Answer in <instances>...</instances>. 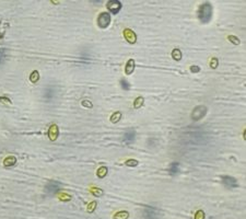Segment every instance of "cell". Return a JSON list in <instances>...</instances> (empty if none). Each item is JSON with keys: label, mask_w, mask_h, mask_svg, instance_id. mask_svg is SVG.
Wrapping results in <instances>:
<instances>
[{"label": "cell", "mask_w": 246, "mask_h": 219, "mask_svg": "<svg viewBox=\"0 0 246 219\" xmlns=\"http://www.w3.org/2000/svg\"><path fill=\"white\" fill-rule=\"evenodd\" d=\"M211 15H212V7L210 3L206 2L204 5H201L199 9V19L201 22L207 23L209 22L210 19H211Z\"/></svg>", "instance_id": "obj_1"}, {"label": "cell", "mask_w": 246, "mask_h": 219, "mask_svg": "<svg viewBox=\"0 0 246 219\" xmlns=\"http://www.w3.org/2000/svg\"><path fill=\"white\" fill-rule=\"evenodd\" d=\"M97 25L101 29H105L111 23V14L108 12H102L101 14L97 17Z\"/></svg>", "instance_id": "obj_2"}, {"label": "cell", "mask_w": 246, "mask_h": 219, "mask_svg": "<svg viewBox=\"0 0 246 219\" xmlns=\"http://www.w3.org/2000/svg\"><path fill=\"white\" fill-rule=\"evenodd\" d=\"M207 114V107L204 105H198L192 110V118L194 121L201 120L204 115Z\"/></svg>", "instance_id": "obj_3"}, {"label": "cell", "mask_w": 246, "mask_h": 219, "mask_svg": "<svg viewBox=\"0 0 246 219\" xmlns=\"http://www.w3.org/2000/svg\"><path fill=\"white\" fill-rule=\"evenodd\" d=\"M143 219H157L159 218V210L152 206H148L142 214Z\"/></svg>", "instance_id": "obj_4"}, {"label": "cell", "mask_w": 246, "mask_h": 219, "mask_svg": "<svg viewBox=\"0 0 246 219\" xmlns=\"http://www.w3.org/2000/svg\"><path fill=\"white\" fill-rule=\"evenodd\" d=\"M60 191V184L56 181H49L45 186V192L48 195H55Z\"/></svg>", "instance_id": "obj_5"}, {"label": "cell", "mask_w": 246, "mask_h": 219, "mask_svg": "<svg viewBox=\"0 0 246 219\" xmlns=\"http://www.w3.org/2000/svg\"><path fill=\"white\" fill-rule=\"evenodd\" d=\"M107 9L111 11L113 14L119 12V10L121 9V3L118 0H111L107 2Z\"/></svg>", "instance_id": "obj_6"}, {"label": "cell", "mask_w": 246, "mask_h": 219, "mask_svg": "<svg viewBox=\"0 0 246 219\" xmlns=\"http://www.w3.org/2000/svg\"><path fill=\"white\" fill-rule=\"evenodd\" d=\"M124 36H125V39H127V42L130 43V44H135L136 41H137V35H136L135 32L130 29L124 30Z\"/></svg>", "instance_id": "obj_7"}, {"label": "cell", "mask_w": 246, "mask_h": 219, "mask_svg": "<svg viewBox=\"0 0 246 219\" xmlns=\"http://www.w3.org/2000/svg\"><path fill=\"white\" fill-rule=\"evenodd\" d=\"M221 179H222L223 184L225 185V186L230 187V189H233V187L237 186V182H236V180L234 179V177L229 176V175H223Z\"/></svg>", "instance_id": "obj_8"}, {"label": "cell", "mask_w": 246, "mask_h": 219, "mask_svg": "<svg viewBox=\"0 0 246 219\" xmlns=\"http://www.w3.org/2000/svg\"><path fill=\"white\" fill-rule=\"evenodd\" d=\"M135 138H136V131L133 128L128 129V131L124 134V141H125L126 144L133 143V141L135 140Z\"/></svg>", "instance_id": "obj_9"}, {"label": "cell", "mask_w": 246, "mask_h": 219, "mask_svg": "<svg viewBox=\"0 0 246 219\" xmlns=\"http://www.w3.org/2000/svg\"><path fill=\"white\" fill-rule=\"evenodd\" d=\"M55 94H56V91H55V89L52 88V87H48V88H47L46 90L44 91V94H43V96H44V99H46V100L50 101V100H53V99L55 98Z\"/></svg>", "instance_id": "obj_10"}, {"label": "cell", "mask_w": 246, "mask_h": 219, "mask_svg": "<svg viewBox=\"0 0 246 219\" xmlns=\"http://www.w3.org/2000/svg\"><path fill=\"white\" fill-rule=\"evenodd\" d=\"M135 69V60L133 59H129L126 64V68H125V72L126 75H131Z\"/></svg>", "instance_id": "obj_11"}, {"label": "cell", "mask_w": 246, "mask_h": 219, "mask_svg": "<svg viewBox=\"0 0 246 219\" xmlns=\"http://www.w3.org/2000/svg\"><path fill=\"white\" fill-rule=\"evenodd\" d=\"M48 135H49V138H50L52 140H55V139L58 137V127H57L56 125L50 126L49 132H48Z\"/></svg>", "instance_id": "obj_12"}, {"label": "cell", "mask_w": 246, "mask_h": 219, "mask_svg": "<svg viewBox=\"0 0 246 219\" xmlns=\"http://www.w3.org/2000/svg\"><path fill=\"white\" fill-rule=\"evenodd\" d=\"M180 171V163L178 162H172L169 167V172L170 174H176Z\"/></svg>", "instance_id": "obj_13"}, {"label": "cell", "mask_w": 246, "mask_h": 219, "mask_svg": "<svg viewBox=\"0 0 246 219\" xmlns=\"http://www.w3.org/2000/svg\"><path fill=\"white\" fill-rule=\"evenodd\" d=\"M128 217H129V213L128 212H118L115 214V216H114V218L115 219H127Z\"/></svg>", "instance_id": "obj_14"}, {"label": "cell", "mask_w": 246, "mask_h": 219, "mask_svg": "<svg viewBox=\"0 0 246 219\" xmlns=\"http://www.w3.org/2000/svg\"><path fill=\"white\" fill-rule=\"evenodd\" d=\"M172 57L175 60H181V58H182V52H181V49L175 48L172 52Z\"/></svg>", "instance_id": "obj_15"}, {"label": "cell", "mask_w": 246, "mask_h": 219, "mask_svg": "<svg viewBox=\"0 0 246 219\" xmlns=\"http://www.w3.org/2000/svg\"><path fill=\"white\" fill-rule=\"evenodd\" d=\"M121 112H116V113H114L111 116V122L112 123H118V122L121 121Z\"/></svg>", "instance_id": "obj_16"}, {"label": "cell", "mask_w": 246, "mask_h": 219, "mask_svg": "<svg viewBox=\"0 0 246 219\" xmlns=\"http://www.w3.org/2000/svg\"><path fill=\"white\" fill-rule=\"evenodd\" d=\"M96 174H97L98 177H101V179H102V177H104L106 174H107V168H106V167H101L97 170Z\"/></svg>", "instance_id": "obj_17"}, {"label": "cell", "mask_w": 246, "mask_h": 219, "mask_svg": "<svg viewBox=\"0 0 246 219\" xmlns=\"http://www.w3.org/2000/svg\"><path fill=\"white\" fill-rule=\"evenodd\" d=\"M143 104V98L142 96H138L137 99L135 100V103H133V106H135V108H139L141 107Z\"/></svg>", "instance_id": "obj_18"}, {"label": "cell", "mask_w": 246, "mask_h": 219, "mask_svg": "<svg viewBox=\"0 0 246 219\" xmlns=\"http://www.w3.org/2000/svg\"><path fill=\"white\" fill-rule=\"evenodd\" d=\"M121 88L124 89V90H126V91H128L129 89H130V83L126 80V79H121Z\"/></svg>", "instance_id": "obj_19"}, {"label": "cell", "mask_w": 246, "mask_h": 219, "mask_svg": "<svg viewBox=\"0 0 246 219\" xmlns=\"http://www.w3.org/2000/svg\"><path fill=\"white\" fill-rule=\"evenodd\" d=\"M91 193L93 195H95V196H97V197H100V196H102L103 195V191L101 190V189H97V187H93L91 190Z\"/></svg>", "instance_id": "obj_20"}, {"label": "cell", "mask_w": 246, "mask_h": 219, "mask_svg": "<svg viewBox=\"0 0 246 219\" xmlns=\"http://www.w3.org/2000/svg\"><path fill=\"white\" fill-rule=\"evenodd\" d=\"M126 164L129 165V167H137V165H138V161L135 160V159H129V160L126 161Z\"/></svg>", "instance_id": "obj_21"}, {"label": "cell", "mask_w": 246, "mask_h": 219, "mask_svg": "<svg viewBox=\"0 0 246 219\" xmlns=\"http://www.w3.org/2000/svg\"><path fill=\"white\" fill-rule=\"evenodd\" d=\"M17 162L14 157H10L9 159H6V165H13Z\"/></svg>", "instance_id": "obj_22"}, {"label": "cell", "mask_w": 246, "mask_h": 219, "mask_svg": "<svg viewBox=\"0 0 246 219\" xmlns=\"http://www.w3.org/2000/svg\"><path fill=\"white\" fill-rule=\"evenodd\" d=\"M228 39H229L230 42H232V43H233V44H236V45L240 44V39H237V37H236V36H233V35H230V36L228 37Z\"/></svg>", "instance_id": "obj_23"}, {"label": "cell", "mask_w": 246, "mask_h": 219, "mask_svg": "<svg viewBox=\"0 0 246 219\" xmlns=\"http://www.w3.org/2000/svg\"><path fill=\"white\" fill-rule=\"evenodd\" d=\"M6 60V51L5 49H0V65L2 64Z\"/></svg>", "instance_id": "obj_24"}, {"label": "cell", "mask_w": 246, "mask_h": 219, "mask_svg": "<svg viewBox=\"0 0 246 219\" xmlns=\"http://www.w3.org/2000/svg\"><path fill=\"white\" fill-rule=\"evenodd\" d=\"M195 219H204V213L202 210H198L195 215Z\"/></svg>", "instance_id": "obj_25"}, {"label": "cell", "mask_w": 246, "mask_h": 219, "mask_svg": "<svg viewBox=\"0 0 246 219\" xmlns=\"http://www.w3.org/2000/svg\"><path fill=\"white\" fill-rule=\"evenodd\" d=\"M38 72L37 71H34V72H32V75H31V81L32 82H35V81H37L38 80Z\"/></svg>", "instance_id": "obj_26"}, {"label": "cell", "mask_w": 246, "mask_h": 219, "mask_svg": "<svg viewBox=\"0 0 246 219\" xmlns=\"http://www.w3.org/2000/svg\"><path fill=\"white\" fill-rule=\"evenodd\" d=\"M218 65H219V62H218V59H216V58H212L211 59V63H210V66H211V68L216 69V67H218Z\"/></svg>", "instance_id": "obj_27"}, {"label": "cell", "mask_w": 246, "mask_h": 219, "mask_svg": "<svg viewBox=\"0 0 246 219\" xmlns=\"http://www.w3.org/2000/svg\"><path fill=\"white\" fill-rule=\"evenodd\" d=\"M82 105L84 106V107H89V108H91L92 106V103L90 101H88V100H83V101H82Z\"/></svg>", "instance_id": "obj_28"}, {"label": "cell", "mask_w": 246, "mask_h": 219, "mask_svg": "<svg viewBox=\"0 0 246 219\" xmlns=\"http://www.w3.org/2000/svg\"><path fill=\"white\" fill-rule=\"evenodd\" d=\"M190 71L194 72V74H197V72L200 71V68L198 66H192L190 67Z\"/></svg>", "instance_id": "obj_29"}, {"label": "cell", "mask_w": 246, "mask_h": 219, "mask_svg": "<svg viewBox=\"0 0 246 219\" xmlns=\"http://www.w3.org/2000/svg\"><path fill=\"white\" fill-rule=\"evenodd\" d=\"M95 207H96V203H95V202L91 203V204L89 205V207H88V210H89V212H90V213H92V212H93V209H94V208H95Z\"/></svg>", "instance_id": "obj_30"}]
</instances>
